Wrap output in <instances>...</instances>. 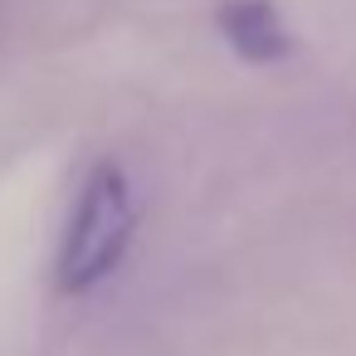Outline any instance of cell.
I'll return each mask as SVG.
<instances>
[{
	"label": "cell",
	"instance_id": "1",
	"mask_svg": "<svg viewBox=\"0 0 356 356\" xmlns=\"http://www.w3.org/2000/svg\"><path fill=\"white\" fill-rule=\"evenodd\" d=\"M132 225H137V210H132V191H127L122 171L98 166L83 181L64 244H59V288L88 293L93 283H103L122 264V254L132 244Z\"/></svg>",
	"mask_w": 356,
	"mask_h": 356
},
{
	"label": "cell",
	"instance_id": "2",
	"mask_svg": "<svg viewBox=\"0 0 356 356\" xmlns=\"http://www.w3.org/2000/svg\"><path fill=\"white\" fill-rule=\"evenodd\" d=\"M215 25H220L225 44L249 64H278L293 49V35L268 0H225L215 10Z\"/></svg>",
	"mask_w": 356,
	"mask_h": 356
}]
</instances>
